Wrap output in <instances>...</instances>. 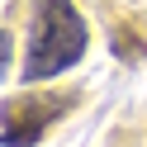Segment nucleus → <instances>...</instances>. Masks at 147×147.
Returning <instances> with one entry per match:
<instances>
[{
	"label": "nucleus",
	"mask_w": 147,
	"mask_h": 147,
	"mask_svg": "<svg viewBox=\"0 0 147 147\" xmlns=\"http://www.w3.org/2000/svg\"><path fill=\"white\" fill-rule=\"evenodd\" d=\"M86 43H90L86 14H81L71 0H38L29 52H24V71L19 76L29 81V86L62 76L67 67H76V62L86 57Z\"/></svg>",
	"instance_id": "1"
},
{
	"label": "nucleus",
	"mask_w": 147,
	"mask_h": 147,
	"mask_svg": "<svg viewBox=\"0 0 147 147\" xmlns=\"http://www.w3.org/2000/svg\"><path fill=\"white\" fill-rule=\"evenodd\" d=\"M71 109V95H14L0 105V147H33L52 119Z\"/></svg>",
	"instance_id": "2"
},
{
	"label": "nucleus",
	"mask_w": 147,
	"mask_h": 147,
	"mask_svg": "<svg viewBox=\"0 0 147 147\" xmlns=\"http://www.w3.org/2000/svg\"><path fill=\"white\" fill-rule=\"evenodd\" d=\"M0 76H10V33L0 29Z\"/></svg>",
	"instance_id": "3"
}]
</instances>
